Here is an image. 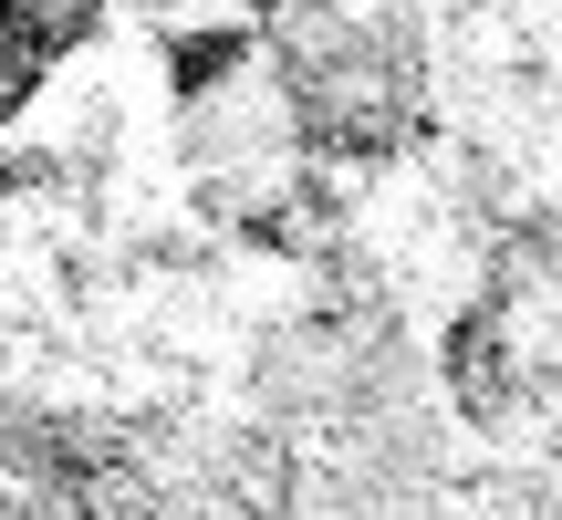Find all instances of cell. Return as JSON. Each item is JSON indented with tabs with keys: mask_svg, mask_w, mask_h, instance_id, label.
I'll return each instance as SVG.
<instances>
[{
	"mask_svg": "<svg viewBox=\"0 0 562 520\" xmlns=\"http://www.w3.org/2000/svg\"><path fill=\"white\" fill-rule=\"evenodd\" d=\"M292 104H302V136L323 146V157H385V146L417 136V94H406L396 63H375L364 42H313V53H292Z\"/></svg>",
	"mask_w": 562,
	"mask_h": 520,
	"instance_id": "cell-1",
	"label": "cell"
},
{
	"mask_svg": "<svg viewBox=\"0 0 562 520\" xmlns=\"http://www.w3.org/2000/svg\"><path fill=\"white\" fill-rule=\"evenodd\" d=\"M448 385H459V406L480 427H501L510 417V334H501V313H459V334H448Z\"/></svg>",
	"mask_w": 562,
	"mask_h": 520,
	"instance_id": "cell-3",
	"label": "cell"
},
{
	"mask_svg": "<svg viewBox=\"0 0 562 520\" xmlns=\"http://www.w3.org/2000/svg\"><path fill=\"white\" fill-rule=\"evenodd\" d=\"M240 63H250V21H229V32H188L178 53H167V94H188V104H199L209 83H220V74H240Z\"/></svg>",
	"mask_w": 562,
	"mask_h": 520,
	"instance_id": "cell-4",
	"label": "cell"
},
{
	"mask_svg": "<svg viewBox=\"0 0 562 520\" xmlns=\"http://www.w3.org/2000/svg\"><path fill=\"white\" fill-rule=\"evenodd\" d=\"M104 32V0H0V136L32 115V94Z\"/></svg>",
	"mask_w": 562,
	"mask_h": 520,
	"instance_id": "cell-2",
	"label": "cell"
},
{
	"mask_svg": "<svg viewBox=\"0 0 562 520\" xmlns=\"http://www.w3.org/2000/svg\"><path fill=\"white\" fill-rule=\"evenodd\" d=\"M0 199H11V157H0Z\"/></svg>",
	"mask_w": 562,
	"mask_h": 520,
	"instance_id": "cell-5",
	"label": "cell"
}]
</instances>
